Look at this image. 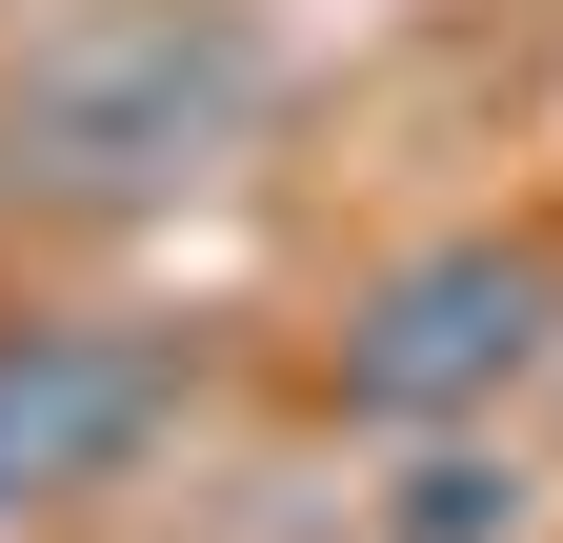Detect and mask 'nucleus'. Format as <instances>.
I'll return each mask as SVG.
<instances>
[{"label": "nucleus", "instance_id": "nucleus-1", "mask_svg": "<svg viewBox=\"0 0 563 543\" xmlns=\"http://www.w3.org/2000/svg\"><path fill=\"white\" fill-rule=\"evenodd\" d=\"M262 142H282V41L242 0H81L0 81V201H41V222L222 201Z\"/></svg>", "mask_w": 563, "mask_h": 543}, {"label": "nucleus", "instance_id": "nucleus-3", "mask_svg": "<svg viewBox=\"0 0 563 543\" xmlns=\"http://www.w3.org/2000/svg\"><path fill=\"white\" fill-rule=\"evenodd\" d=\"M181 423V343L162 322H101V302H0V523H60L141 484Z\"/></svg>", "mask_w": 563, "mask_h": 543}, {"label": "nucleus", "instance_id": "nucleus-2", "mask_svg": "<svg viewBox=\"0 0 563 543\" xmlns=\"http://www.w3.org/2000/svg\"><path fill=\"white\" fill-rule=\"evenodd\" d=\"M543 363H563V262H543V242H504V222L402 242L383 282L342 302V343H322L342 423H383V443H443V423H483V402L543 383Z\"/></svg>", "mask_w": 563, "mask_h": 543}]
</instances>
